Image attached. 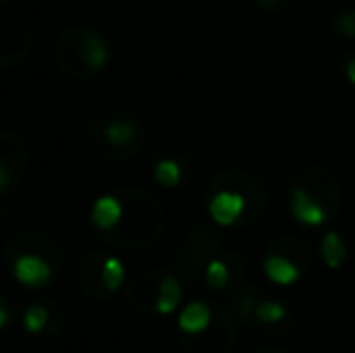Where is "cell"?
<instances>
[{
    "mask_svg": "<svg viewBox=\"0 0 355 353\" xmlns=\"http://www.w3.org/2000/svg\"><path fill=\"white\" fill-rule=\"evenodd\" d=\"M213 325V310L201 300H193L179 312V329L187 336H198Z\"/></svg>",
    "mask_w": 355,
    "mask_h": 353,
    "instance_id": "8992f818",
    "label": "cell"
},
{
    "mask_svg": "<svg viewBox=\"0 0 355 353\" xmlns=\"http://www.w3.org/2000/svg\"><path fill=\"white\" fill-rule=\"evenodd\" d=\"M155 179H157V184H162V187L174 189L182 182V165H179L177 160H172V157H164V160H159L157 165H155Z\"/></svg>",
    "mask_w": 355,
    "mask_h": 353,
    "instance_id": "e0dca14e",
    "label": "cell"
},
{
    "mask_svg": "<svg viewBox=\"0 0 355 353\" xmlns=\"http://www.w3.org/2000/svg\"><path fill=\"white\" fill-rule=\"evenodd\" d=\"M259 3V8H263V10H278V8H283L288 0H257Z\"/></svg>",
    "mask_w": 355,
    "mask_h": 353,
    "instance_id": "d6986e66",
    "label": "cell"
},
{
    "mask_svg": "<svg viewBox=\"0 0 355 353\" xmlns=\"http://www.w3.org/2000/svg\"><path fill=\"white\" fill-rule=\"evenodd\" d=\"M259 353H283V351H278V349H261Z\"/></svg>",
    "mask_w": 355,
    "mask_h": 353,
    "instance_id": "603a6c76",
    "label": "cell"
},
{
    "mask_svg": "<svg viewBox=\"0 0 355 353\" xmlns=\"http://www.w3.org/2000/svg\"><path fill=\"white\" fill-rule=\"evenodd\" d=\"M346 78L355 85V56L348 58V63H346Z\"/></svg>",
    "mask_w": 355,
    "mask_h": 353,
    "instance_id": "44dd1931",
    "label": "cell"
},
{
    "mask_svg": "<svg viewBox=\"0 0 355 353\" xmlns=\"http://www.w3.org/2000/svg\"><path fill=\"white\" fill-rule=\"evenodd\" d=\"M293 184L302 189L331 218L338 216V211L343 206V189L331 170H327L322 165H307L293 177Z\"/></svg>",
    "mask_w": 355,
    "mask_h": 353,
    "instance_id": "3957f363",
    "label": "cell"
},
{
    "mask_svg": "<svg viewBox=\"0 0 355 353\" xmlns=\"http://www.w3.org/2000/svg\"><path fill=\"white\" fill-rule=\"evenodd\" d=\"M10 322V312H8V307L3 305V302H0V329H3L5 325H8Z\"/></svg>",
    "mask_w": 355,
    "mask_h": 353,
    "instance_id": "7402d4cb",
    "label": "cell"
},
{
    "mask_svg": "<svg viewBox=\"0 0 355 353\" xmlns=\"http://www.w3.org/2000/svg\"><path fill=\"white\" fill-rule=\"evenodd\" d=\"M259 300H261V295L254 288H244L234 295V310L244 325H254V310H257Z\"/></svg>",
    "mask_w": 355,
    "mask_h": 353,
    "instance_id": "5bb4252c",
    "label": "cell"
},
{
    "mask_svg": "<svg viewBox=\"0 0 355 353\" xmlns=\"http://www.w3.org/2000/svg\"><path fill=\"white\" fill-rule=\"evenodd\" d=\"M80 53H83V61L87 63L89 71H102V68L109 63V46H107V42H104V39L99 37V34H94V32L83 42V49H80Z\"/></svg>",
    "mask_w": 355,
    "mask_h": 353,
    "instance_id": "8fae6325",
    "label": "cell"
},
{
    "mask_svg": "<svg viewBox=\"0 0 355 353\" xmlns=\"http://www.w3.org/2000/svg\"><path fill=\"white\" fill-rule=\"evenodd\" d=\"M89 218H92V225L97 227V230H112V227H116L123 218L121 201H119L116 196L104 193V196H99L97 201H94Z\"/></svg>",
    "mask_w": 355,
    "mask_h": 353,
    "instance_id": "ba28073f",
    "label": "cell"
},
{
    "mask_svg": "<svg viewBox=\"0 0 355 353\" xmlns=\"http://www.w3.org/2000/svg\"><path fill=\"white\" fill-rule=\"evenodd\" d=\"M15 278H17L22 286L29 288H42L46 286L53 278V268L46 259H42L39 255H19L12 264Z\"/></svg>",
    "mask_w": 355,
    "mask_h": 353,
    "instance_id": "5b68a950",
    "label": "cell"
},
{
    "mask_svg": "<svg viewBox=\"0 0 355 353\" xmlns=\"http://www.w3.org/2000/svg\"><path fill=\"white\" fill-rule=\"evenodd\" d=\"M104 138H107V143L114 148H128L138 141V128L133 121L116 119V121H112L104 128Z\"/></svg>",
    "mask_w": 355,
    "mask_h": 353,
    "instance_id": "4fadbf2b",
    "label": "cell"
},
{
    "mask_svg": "<svg viewBox=\"0 0 355 353\" xmlns=\"http://www.w3.org/2000/svg\"><path fill=\"white\" fill-rule=\"evenodd\" d=\"M179 302H182V286L174 276H164L157 286V295H155V312L172 315Z\"/></svg>",
    "mask_w": 355,
    "mask_h": 353,
    "instance_id": "9c48e42d",
    "label": "cell"
},
{
    "mask_svg": "<svg viewBox=\"0 0 355 353\" xmlns=\"http://www.w3.org/2000/svg\"><path fill=\"white\" fill-rule=\"evenodd\" d=\"M312 257V247L302 237L285 235L268 245L266 257H263V271L278 286H290L297 278H302V273H307Z\"/></svg>",
    "mask_w": 355,
    "mask_h": 353,
    "instance_id": "7a4b0ae2",
    "label": "cell"
},
{
    "mask_svg": "<svg viewBox=\"0 0 355 353\" xmlns=\"http://www.w3.org/2000/svg\"><path fill=\"white\" fill-rule=\"evenodd\" d=\"M319 257L324 259V264L329 268H338L346 261L348 257V247L343 242V237L338 232H327L322 237V245H319Z\"/></svg>",
    "mask_w": 355,
    "mask_h": 353,
    "instance_id": "7c38bea8",
    "label": "cell"
},
{
    "mask_svg": "<svg viewBox=\"0 0 355 353\" xmlns=\"http://www.w3.org/2000/svg\"><path fill=\"white\" fill-rule=\"evenodd\" d=\"M208 213L218 225H242L261 218L266 208V189L261 179L244 170H227L215 179Z\"/></svg>",
    "mask_w": 355,
    "mask_h": 353,
    "instance_id": "6da1fadb",
    "label": "cell"
},
{
    "mask_svg": "<svg viewBox=\"0 0 355 353\" xmlns=\"http://www.w3.org/2000/svg\"><path fill=\"white\" fill-rule=\"evenodd\" d=\"M203 276H206V283L213 288V291H225V288H230L234 283V266L230 264V259H223V257H215L206 264V271H203Z\"/></svg>",
    "mask_w": 355,
    "mask_h": 353,
    "instance_id": "30bf717a",
    "label": "cell"
},
{
    "mask_svg": "<svg viewBox=\"0 0 355 353\" xmlns=\"http://www.w3.org/2000/svg\"><path fill=\"white\" fill-rule=\"evenodd\" d=\"M327 17L338 37L355 39V0H329Z\"/></svg>",
    "mask_w": 355,
    "mask_h": 353,
    "instance_id": "52a82bcc",
    "label": "cell"
},
{
    "mask_svg": "<svg viewBox=\"0 0 355 353\" xmlns=\"http://www.w3.org/2000/svg\"><path fill=\"white\" fill-rule=\"evenodd\" d=\"M288 317V310L276 300H266L261 298L254 310V325H276V322H283Z\"/></svg>",
    "mask_w": 355,
    "mask_h": 353,
    "instance_id": "9a60e30c",
    "label": "cell"
},
{
    "mask_svg": "<svg viewBox=\"0 0 355 353\" xmlns=\"http://www.w3.org/2000/svg\"><path fill=\"white\" fill-rule=\"evenodd\" d=\"M10 182H12V177H10V172H8V167L0 162V191H5V189L10 187Z\"/></svg>",
    "mask_w": 355,
    "mask_h": 353,
    "instance_id": "ffe728a7",
    "label": "cell"
},
{
    "mask_svg": "<svg viewBox=\"0 0 355 353\" xmlns=\"http://www.w3.org/2000/svg\"><path fill=\"white\" fill-rule=\"evenodd\" d=\"M22 325L29 334H39L49 325V310L44 305H29L22 317Z\"/></svg>",
    "mask_w": 355,
    "mask_h": 353,
    "instance_id": "ac0fdd59",
    "label": "cell"
},
{
    "mask_svg": "<svg viewBox=\"0 0 355 353\" xmlns=\"http://www.w3.org/2000/svg\"><path fill=\"white\" fill-rule=\"evenodd\" d=\"M288 206H290V213H293L295 221H300L302 225H309V227H317V225H324V223L331 221L327 211H324L319 203H314L307 193L302 191L300 187L290 184V191H288Z\"/></svg>",
    "mask_w": 355,
    "mask_h": 353,
    "instance_id": "277c9868",
    "label": "cell"
},
{
    "mask_svg": "<svg viewBox=\"0 0 355 353\" xmlns=\"http://www.w3.org/2000/svg\"><path fill=\"white\" fill-rule=\"evenodd\" d=\"M102 281H104V288L107 291H119L126 281V268H123V261L116 259V257H109L104 259L102 264Z\"/></svg>",
    "mask_w": 355,
    "mask_h": 353,
    "instance_id": "2e32d148",
    "label": "cell"
}]
</instances>
